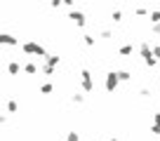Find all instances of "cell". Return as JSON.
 I'll return each instance as SVG.
<instances>
[{"label":"cell","mask_w":160,"mask_h":141,"mask_svg":"<svg viewBox=\"0 0 160 141\" xmlns=\"http://www.w3.org/2000/svg\"><path fill=\"white\" fill-rule=\"evenodd\" d=\"M66 141H80V134H78V132H68Z\"/></svg>","instance_id":"19"},{"label":"cell","mask_w":160,"mask_h":141,"mask_svg":"<svg viewBox=\"0 0 160 141\" xmlns=\"http://www.w3.org/2000/svg\"><path fill=\"white\" fill-rule=\"evenodd\" d=\"M0 42H5V45H19V40H17L14 35H7V33L0 35Z\"/></svg>","instance_id":"8"},{"label":"cell","mask_w":160,"mask_h":141,"mask_svg":"<svg viewBox=\"0 0 160 141\" xmlns=\"http://www.w3.org/2000/svg\"><path fill=\"white\" fill-rule=\"evenodd\" d=\"M115 73H118V80L120 82H130L132 80V73H130V70H115Z\"/></svg>","instance_id":"9"},{"label":"cell","mask_w":160,"mask_h":141,"mask_svg":"<svg viewBox=\"0 0 160 141\" xmlns=\"http://www.w3.org/2000/svg\"><path fill=\"white\" fill-rule=\"evenodd\" d=\"M61 5H66V7H73V5H75V0H61Z\"/></svg>","instance_id":"25"},{"label":"cell","mask_w":160,"mask_h":141,"mask_svg":"<svg viewBox=\"0 0 160 141\" xmlns=\"http://www.w3.org/2000/svg\"><path fill=\"white\" fill-rule=\"evenodd\" d=\"M82 42H85L87 47H94L97 45V38H94V35H82Z\"/></svg>","instance_id":"11"},{"label":"cell","mask_w":160,"mask_h":141,"mask_svg":"<svg viewBox=\"0 0 160 141\" xmlns=\"http://www.w3.org/2000/svg\"><path fill=\"white\" fill-rule=\"evenodd\" d=\"M151 31H153L155 35H160V24H151Z\"/></svg>","instance_id":"23"},{"label":"cell","mask_w":160,"mask_h":141,"mask_svg":"<svg viewBox=\"0 0 160 141\" xmlns=\"http://www.w3.org/2000/svg\"><path fill=\"white\" fill-rule=\"evenodd\" d=\"M21 50H24L26 54H35V56H40V59L47 54L45 47L40 45V42H33V40H31V42H24V45H21Z\"/></svg>","instance_id":"3"},{"label":"cell","mask_w":160,"mask_h":141,"mask_svg":"<svg viewBox=\"0 0 160 141\" xmlns=\"http://www.w3.org/2000/svg\"><path fill=\"white\" fill-rule=\"evenodd\" d=\"M24 70L28 73V75H35V73H38V66H35V64H26V66H24Z\"/></svg>","instance_id":"12"},{"label":"cell","mask_w":160,"mask_h":141,"mask_svg":"<svg viewBox=\"0 0 160 141\" xmlns=\"http://www.w3.org/2000/svg\"><path fill=\"white\" fill-rule=\"evenodd\" d=\"M151 134H153V136H160V111L153 113V120H151Z\"/></svg>","instance_id":"6"},{"label":"cell","mask_w":160,"mask_h":141,"mask_svg":"<svg viewBox=\"0 0 160 141\" xmlns=\"http://www.w3.org/2000/svg\"><path fill=\"white\" fill-rule=\"evenodd\" d=\"M134 14L137 17H146V14H148V10H146V7H134Z\"/></svg>","instance_id":"18"},{"label":"cell","mask_w":160,"mask_h":141,"mask_svg":"<svg viewBox=\"0 0 160 141\" xmlns=\"http://www.w3.org/2000/svg\"><path fill=\"white\" fill-rule=\"evenodd\" d=\"M71 101H73V104H82V101H85V96H82V94H78V92H75V94L71 96Z\"/></svg>","instance_id":"17"},{"label":"cell","mask_w":160,"mask_h":141,"mask_svg":"<svg viewBox=\"0 0 160 141\" xmlns=\"http://www.w3.org/2000/svg\"><path fill=\"white\" fill-rule=\"evenodd\" d=\"M108 141H118V136H111V139H108Z\"/></svg>","instance_id":"26"},{"label":"cell","mask_w":160,"mask_h":141,"mask_svg":"<svg viewBox=\"0 0 160 141\" xmlns=\"http://www.w3.org/2000/svg\"><path fill=\"white\" fill-rule=\"evenodd\" d=\"M118 85H120L118 73H115V70H108V73H106V78H104V87H106V92H108V94H113V92L118 90Z\"/></svg>","instance_id":"4"},{"label":"cell","mask_w":160,"mask_h":141,"mask_svg":"<svg viewBox=\"0 0 160 141\" xmlns=\"http://www.w3.org/2000/svg\"><path fill=\"white\" fill-rule=\"evenodd\" d=\"M101 38H104V40H108V38H113V31H108V28H106V31H101Z\"/></svg>","instance_id":"21"},{"label":"cell","mask_w":160,"mask_h":141,"mask_svg":"<svg viewBox=\"0 0 160 141\" xmlns=\"http://www.w3.org/2000/svg\"><path fill=\"white\" fill-rule=\"evenodd\" d=\"M139 54H141V59H144V64L148 66V68H155V66H158V59L151 54V42L148 40H144L139 45Z\"/></svg>","instance_id":"1"},{"label":"cell","mask_w":160,"mask_h":141,"mask_svg":"<svg viewBox=\"0 0 160 141\" xmlns=\"http://www.w3.org/2000/svg\"><path fill=\"white\" fill-rule=\"evenodd\" d=\"M151 94H153V92H151L148 87H144V90H141V96H144V99H151Z\"/></svg>","instance_id":"22"},{"label":"cell","mask_w":160,"mask_h":141,"mask_svg":"<svg viewBox=\"0 0 160 141\" xmlns=\"http://www.w3.org/2000/svg\"><path fill=\"white\" fill-rule=\"evenodd\" d=\"M68 19L73 21L78 28H85V24H87V17H85V12H82V10H71L68 12Z\"/></svg>","instance_id":"5"},{"label":"cell","mask_w":160,"mask_h":141,"mask_svg":"<svg viewBox=\"0 0 160 141\" xmlns=\"http://www.w3.org/2000/svg\"><path fill=\"white\" fill-rule=\"evenodd\" d=\"M80 90H82V92H87V94H92V92H94L92 73H90L87 68H82V70H80Z\"/></svg>","instance_id":"2"},{"label":"cell","mask_w":160,"mask_h":141,"mask_svg":"<svg viewBox=\"0 0 160 141\" xmlns=\"http://www.w3.org/2000/svg\"><path fill=\"white\" fill-rule=\"evenodd\" d=\"M146 17L151 19V24H160V10H151Z\"/></svg>","instance_id":"10"},{"label":"cell","mask_w":160,"mask_h":141,"mask_svg":"<svg viewBox=\"0 0 160 141\" xmlns=\"http://www.w3.org/2000/svg\"><path fill=\"white\" fill-rule=\"evenodd\" d=\"M52 90H54V87H52V82H42V85H40V92H42V94H50Z\"/></svg>","instance_id":"14"},{"label":"cell","mask_w":160,"mask_h":141,"mask_svg":"<svg viewBox=\"0 0 160 141\" xmlns=\"http://www.w3.org/2000/svg\"><path fill=\"white\" fill-rule=\"evenodd\" d=\"M151 54H153L155 59L160 61V45H151Z\"/></svg>","instance_id":"16"},{"label":"cell","mask_w":160,"mask_h":141,"mask_svg":"<svg viewBox=\"0 0 160 141\" xmlns=\"http://www.w3.org/2000/svg\"><path fill=\"white\" fill-rule=\"evenodd\" d=\"M19 70H21V66L17 64V61H12V64H10V73H12V75H17Z\"/></svg>","instance_id":"15"},{"label":"cell","mask_w":160,"mask_h":141,"mask_svg":"<svg viewBox=\"0 0 160 141\" xmlns=\"http://www.w3.org/2000/svg\"><path fill=\"white\" fill-rule=\"evenodd\" d=\"M118 54H120V56H130V54H134V45H122V47H118Z\"/></svg>","instance_id":"7"},{"label":"cell","mask_w":160,"mask_h":141,"mask_svg":"<svg viewBox=\"0 0 160 141\" xmlns=\"http://www.w3.org/2000/svg\"><path fill=\"white\" fill-rule=\"evenodd\" d=\"M50 5H52V10H59V7H61V0H52Z\"/></svg>","instance_id":"24"},{"label":"cell","mask_w":160,"mask_h":141,"mask_svg":"<svg viewBox=\"0 0 160 141\" xmlns=\"http://www.w3.org/2000/svg\"><path fill=\"white\" fill-rule=\"evenodd\" d=\"M111 21H115V24H118V21H122V12H120V10H113V12H111Z\"/></svg>","instance_id":"13"},{"label":"cell","mask_w":160,"mask_h":141,"mask_svg":"<svg viewBox=\"0 0 160 141\" xmlns=\"http://www.w3.org/2000/svg\"><path fill=\"white\" fill-rule=\"evenodd\" d=\"M17 108H19L17 101H10V104H7V111H10V113H17Z\"/></svg>","instance_id":"20"}]
</instances>
